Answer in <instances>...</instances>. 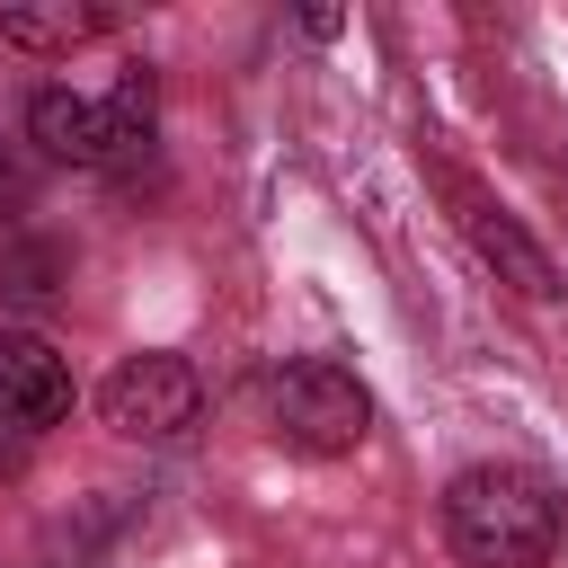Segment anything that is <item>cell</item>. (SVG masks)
Listing matches in <instances>:
<instances>
[{"mask_svg":"<svg viewBox=\"0 0 568 568\" xmlns=\"http://www.w3.org/2000/svg\"><path fill=\"white\" fill-rule=\"evenodd\" d=\"M444 532L470 568H541L559 550V497L541 470L479 462L444 488Z\"/></svg>","mask_w":568,"mask_h":568,"instance_id":"1","label":"cell"},{"mask_svg":"<svg viewBox=\"0 0 568 568\" xmlns=\"http://www.w3.org/2000/svg\"><path fill=\"white\" fill-rule=\"evenodd\" d=\"M27 133L62 169H115V160H133L151 142V71H124L106 98H89V89H36L27 98Z\"/></svg>","mask_w":568,"mask_h":568,"instance_id":"2","label":"cell"},{"mask_svg":"<svg viewBox=\"0 0 568 568\" xmlns=\"http://www.w3.org/2000/svg\"><path fill=\"white\" fill-rule=\"evenodd\" d=\"M266 417H275V444H293V453H311V462H337V453H355V444L373 435V390H364L346 364L302 355V364L275 373Z\"/></svg>","mask_w":568,"mask_h":568,"instance_id":"3","label":"cell"},{"mask_svg":"<svg viewBox=\"0 0 568 568\" xmlns=\"http://www.w3.org/2000/svg\"><path fill=\"white\" fill-rule=\"evenodd\" d=\"M195 408H204V382H195V364L186 355H124L106 382H98V417L124 435V444H169V435H186L195 426Z\"/></svg>","mask_w":568,"mask_h":568,"instance_id":"4","label":"cell"},{"mask_svg":"<svg viewBox=\"0 0 568 568\" xmlns=\"http://www.w3.org/2000/svg\"><path fill=\"white\" fill-rule=\"evenodd\" d=\"M71 417V364L36 328H0V462Z\"/></svg>","mask_w":568,"mask_h":568,"instance_id":"5","label":"cell"},{"mask_svg":"<svg viewBox=\"0 0 568 568\" xmlns=\"http://www.w3.org/2000/svg\"><path fill=\"white\" fill-rule=\"evenodd\" d=\"M444 195H453V222H462V240H470V248H479V257H488V266H497L515 293H532V302H541V293H559V266H550V248H541V240H532L515 213H497V204H488L479 186H462V178H444Z\"/></svg>","mask_w":568,"mask_h":568,"instance_id":"6","label":"cell"},{"mask_svg":"<svg viewBox=\"0 0 568 568\" xmlns=\"http://www.w3.org/2000/svg\"><path fill=\"white\" fill-rule=\"evenodd\" d=\"M89 36H115V9H71V0H44V9L9 0L0 9V44H18V53H71Z\"/></svg>","mask_w":568,"mask_h":568,"instance_id":"7","label":"cell"}]
</instances>
